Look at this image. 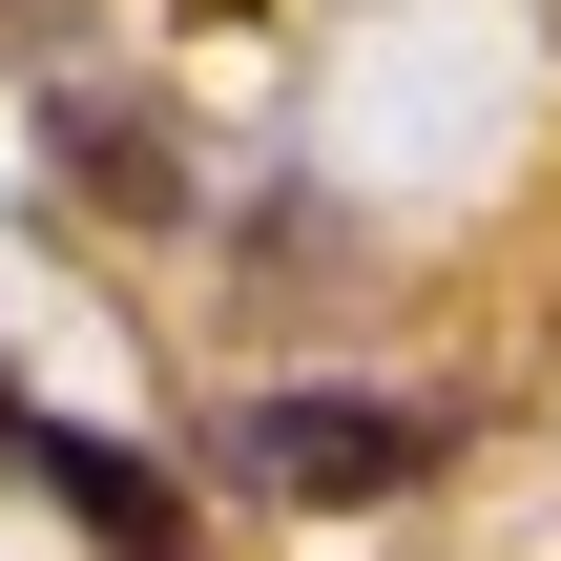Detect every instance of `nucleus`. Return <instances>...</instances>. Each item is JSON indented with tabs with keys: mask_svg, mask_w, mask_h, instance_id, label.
<instances>
[{
	"mask_svg": "<svg viewBox=\"0 0 561 561\" xmlns=\"http://www.w3.org/2000/svg\"><path fill=\"white\" fill-rule=\"evenodd\" d=\"M229 479L354 520V500H416V479H437V416H416V396H250V416H229Z\"/></svg>",
	"mask_w": 561,
	"mask_h": 561,
	"instance_id": "obj_1",
	"label": "nucleus"
},
{
	"mask_svg": "<svg viewBox=\"0 0 561 561\" xmlns=\"http://www.w3.org/2000/svg\"><path fill=\"white\" fill-rule=\"evenodd\" d=\"M0 458H21V479H42V500H62L104 561H187V500H167L125 437H62V416H21V396H0Z\"/></svg>",
	"mask_w": 561,
	"mask_h": 561,
	"instance_id": "obj_2",
	"label": "nucleus"
},
{
	"mask_svg": "<svg viewBox=\"0 0 561 561\" xmlns=\"http://www.w3.org/2000/svg\"><path fill=\"white\" fill-rule=\"evenodd\" d=\"M62 167H83V208H167V187H187L146 104H83V125H62Z\"/></svg>",
	"mask_w": 561,
	"mask_h": 561,
	"instance_id": "obj_3",
	"label": "nucleus"
}]
</instances>
